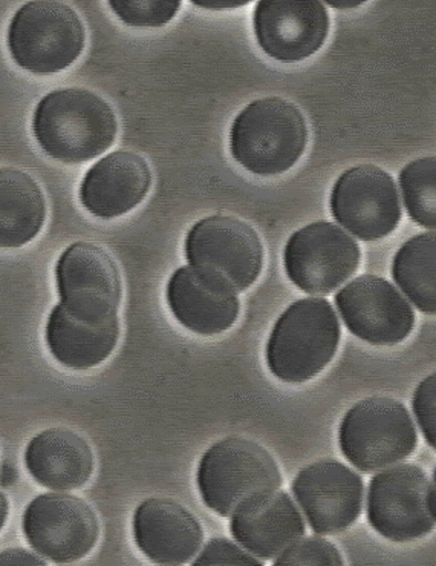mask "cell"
<instances>
[{
	"label": "cell",
	"mask_w": 436,
	"mask_h": 566,
	"mask_svg": "<svg viewBox=\"0 0 436 566\" xmlns=\"http://www.w3.org/2000/svg\"><path fill=\"white\" fill-rule=\"evenodd\" d=\"M34 134L47 156L63 164H85L113 146L117 117L89 91H54L35 109Z\"/></svg>",
	"instance_id": "1"
},
{
	"label": "cell",
	"mask_w": 436,
	"mask_h": 566,
	"mask_svg": "<svg viewBox=\"0 0 436 566\" xmlns=\"http://www.w3.org/2000/svg\"><path fill=\"white\" fill-rule=\"evenodd\" d=\"M307 122L284 98L253 102L236 117L230 133V153L247 171L260 177L287 172L307 148Z\"/></svg>",
	"instance_id": "2"
},
{
	"label": "cell",
	"mask_w": 436,
	"mask_h": 566,
	"mask_svg": "<svg viewBox=\"0 0 436 566\" xmlns=\"http://www.w3.org/2000/svg\"><path fill=\"white\" fill-rule=\"evenodd\" d=\"M283 476L267 450L247 439L228 438L215 443L201 459L198 486L204 504L221 516L232 517L277 492Z\"/></svg>",
	"instance_id": "3"
},
{
	"label": "cell",
	"mask_w": 436,
	"mask_h": 566,
	"mask_svg": "<svg viewBox=\"0 0 436 566\" xmlns=\"http://www.w3.org/2000/svg\"><path fill=\"white\" fill-rule=\"evenodd\" d=\"M339 343V318L327 300L296 301L277 319L269 336V370L284 382H307L332 361Z\"/></svg>",
	"instance_id": "4"
},
{
	"label": "cell",
	"mask_w": 436,
	"mask_h": 566,
	"mask_svg": "<svg viewBox=\"0 0 436 566\" xmlns=\"http://www.w3.org/2000/svg\"><path fill=\"white\" fill-rule=\"evenodd\" d=\"M185 255L201 280L235 295L252 287L264 266L259 235L233 217L198 221L185 240Z\"/></svg>",
	"instance_id": "5"
},
{
	"label": "cell",
	"mask_w": 436,
	"mask_h": 566,
	"mask_svg": "<svg viewBox=\"0 0 436 566\" xmlns=\"http://www.w3.org/2000/svg\"><path fill=\"white\" fill-rule=\"evenodd\" d=\"M8 46L21 69L34 74L59 73L81 57L85 28L66 3L30 2L11 22Z\"/></svg>",
	"instance_id": "6"
},
{
	"label": "cell",
	"mask_w": 436,
	"mask_h": 566,
	"mask_svg": "<svg viewBox=\"0 0 436 566\" xmlns=\"http://www.w3.org/2000/svg\"><path fill=\"white\" fill-rule=\"evenodd\" d=\"M339 439L344 458L355 469L372 473L411 457L418 434L402 402L370 398L348 411Z\"/></svg>",
	"instance_id": "7"
},
{
	"label": "cell",
	"mask_w": 436,
	"mask_h": 566,
	"mask_svg": "<svg viewBox=\"0 0 436 566\" xmlns=\"http://www.w3.org/2000/svg\"><path fill=\"white\" fill-rule=\"evenodd\" d=\"M368 518L392 542H411L435 526V485L423 469L398 465L376 474L368 493Z\"/></svg>",
	"instance_id": "8"
},
{
	"label": "cell",
	"mask_w": 436,
	"mask_h": 566,
	"mask_svg": "<svg viewBox=\"0 0 436 566\" xmlns=\"http://www.w3.org/2000/svg\"><path fill=\"white\" fill-rule=\"evenodd\" d=\"M285 271L300 291L331 294L354 275L360 249L354 239L329 221H319L297 231L285 248Z\"/></svg>",
	"instance_id": "9"
},
{
	"label": "cell",
	"mask_w": 436,
	"mask_h": 566,
	"mask_svg": "<svg viewBox=\"0 0 436 566\" xmlns=\"http://www.w3.org/2000/svg\"><path fill=\"white\" fill-rule=\"evenodd\" d=\"M334 219L363 241L382 240L402 220V205L392 177L372 165L349 169L331 193Z\"/></svg>",
	"instance_id": "10"
},
{
	"label": "cell",
	"mask_w": 436,
	"mask_h": 566,
	"mask_svg": "<svg viewBox=\"0 0 436 566\" xmlns=\"http://www.w3.org/2000/svg\"><path fill=\"white\" fill-rule=\"evenodd\" d=\"M23 533L35 552L55 564L85 557L98 537L91 506L71 494H43L28 505Z\"/></svg>",
	"instance_id": "11"
},
{
	"label": "cell",
	"mask_w": 436,
	"mask_h": 566,
	"mask_svg": "<svg viewBox=\"0 0 436 566\" xmlns=\"http://www.w3.org/2000/svg\"><path fill=\"white\" fill-rule=\"evenodd\" d=\"M62 306L78 318L100 323L117 316L121 281L114 260L93 243H75L57 263Z\"/></svg>",
	"instance_id": "12"
},
{
	"label": "cell",
	"mask_w": 436,
	"mask_h": 566,
	"mask_svg": "<svg viewBox=\"0 0 436 566\" xmlns=\"http://www.w3.org/2000/svg\"><path fill=\"white\" fill-rule=\"evenodd\" d=\"M337 308L349 331L375 346H394L411 335L415 314L390 281L362 275L336 296Z\"/></svg>",
	"instance_id": "13"
},
{
	"label": "cell",
	"mask_w": 436,
	"mask_h": 566,
	"mask_svg": "<svg viewBox=\"0 0 436 566\" xmlns=\"http://www.w3.org/2000/svg\"><path fill=\"white\" fill-rule=\"evenodd\" d=\"M293 492L317 534L343 532L362 513V478L331 459L300 471L293 482Z\"/></svg>",
	"instance_id": "14"
},
{
	"label": "cell",
	"mask_w": 436,
	"mask_h": 566,
	"mask_svg": "<svg viewBox=\"0 0 436 566\" xmlns=\"http://www.w3.org/2000/svg\"><path fill=\"white\" fill-rule=\"evenodd\" d=\"M329 31L320 2H259L255 34L264 53L279 62H300L322 49Z\"/></svg>",
	"instance_id": "15"
},
{
	"label": "cell",
	"mask_w": 436,
	"mask_h": 566,
	"mask_svg": "<svg viewBox=\"0 0 436 566\" xmlns=\"http://www.w3.org/2000/svg\"><path fill=\"white\" fill-rule=\"evenodd\" d=\"M135 542L155 564L182 565L204 541L198 518L172 499H148L134 517Z\"/></svg>",
	"instance_id": "16"
},
{
	"label": "cell",
	"mask_w": 436,
	"mask_h": 566,
	"mask_svg": "<svg viewBox=\"0 0 436 566\" xmlns=\"http://www.w3.org/2000/svg\"><path fill=\"white\" fill-rule=\"evenodd\" d=\"M150 184L152 176L145 158L118 150L87 171L81 188L82 205L98 219H115L140 205Z\"/></svg>",
	"instance_id": "17"
},
{
	"label": "cell",
	"mask_w": 436,
	"mask_h": 566,
	"mask_svg": "<svg viewBox=\"0 0 436 566\" xmlns=\"http://www.w3.org/2000/svg\"><path fill=\"white\" fill-rule=\"evenodd\" d=\"M230 532L249 554L272 560L304 536L305 522L293 499L275 492L232 516Z\"/></svg>",
	"instance_id": "18"
},
{
	"label": "cell",
	"mask_w": 436,
	"mask_h": 566,
	"mask_svg": "<svg viewBox=\"0 0 436 566\" xmlns=\"http://www.w3.org/2000/svg\"><path fill=\"white\" fill-rule=\"evenodd\" d=\"M168 301L174 318L198 335H220L240 316L236 295L210 286L192 268H181L173 273Z\"/></svg>",
	"instance_id": "19"
},
{
	"label": "cell",
	"mask_w": 436,
	"mask_h": 566,
	"mask_svg": "<svg viewBox=\"0 0 436 566\" xmlns=\"http://www.w3.org/2000/svg\"><path fill=\"white\" fill-rule=\"evenodd\" d=\"M120 335V323L114 318L93 323L71 314L62 304L47 319L46 342L51 354L70 369H89L113 354Z\"/></svg>",
	"instance_id": "20"
},
{
	"label": "cell",
	"mask_w": 436,
	"mask_h": 566,
	"mask_svg": "<svg viewBox=\"0 0 436 566\" xmlns=\"http://www.w3.org/2000/svg\"><path fill=\"white\" fill-rule=\"evenodd\" d=\"M25 461L31 476L53 490H74L89 481L93 451L85 439L65 429L43 431L28 446Z\"/></svg>",
	"instance_id": "21"
},
{
	"label": "cell",
	"mask_w": 436,
	"mask_h": 566,
	"mask_svg": "<svg viewBox=\"0 0 436 566\" xmlns=\"http://www.w3.org/2000/svg\"><path fill=\"white\" fill-rule=\"evenodd\" d=\"M45 198L38 184L14 168H0V248H21L45 223Z\"/></svg>",
	"instance_id": "22"
},
{
	"label": "cell",
	"mask_w": 436,
	"mask_h": 566,
	"mask_svg": "<svg viewBox=\"0 0 436 566\" xmlns=\"http://www.w3.org/2000/svg\"><path fill=\"white\" fill-rule=\"evenodd\" d=\"M435 252V233H422L400 248L392 264L395 283L424 314L436 311Z\"/></svg>",
	"instance_id": "23"
},
{
	"label": "cell",
	"mask_w": 436,
	"mask_h": 566,
	"mask_svg": "<svg viewBox=\"0 0 436 566\" xmlns=\"http://www.w3.org/2000/svg\"><path fill=\"white\" fill-rule=\"evenodd\" d=\"M404 205L412 220L427 229L436 226L435 157L412 161L400 174Z\"/></svg>",
	"instance_id": "24"
},
{
	"label": "cell",
	"mask_w": 436,
	"mask_h": 566,
	"mask_svg": "<svg viewBox=\"0 0 436 566\" xmlns=\"http://www.w3.org/2000/svg\"><path fill=\"white\" fill-rule=\"evenodd\" d=\"M109 7L123 22L130 27L160 28L172 21L181 2H135V0H110Z\"/></svg>",
	"instance_id": "25"
},
{
	"label": "cell",
	"mask_w": 436,
	"mask_h": 566,
	"mask_svg": "<svg viewBox=\"0 0 436 566\" xmlns=\"http://www.w3.org/2000/svg\"><path fill=\"white\" fill-rule=\"evenodd\" d=\"M275 564L340 566L343 565V559L339 549L328 541L322 537H307L285 549L279 557H276Z\"/></svg>",
	"instance_id": "26"
},
{
	"label": "cell",
	"mask_w": 436,
	"mask_h": 566,
	"mask_svg": "<svg viewBox=\"0 0 436 566\" xmlns=\"http://www.w3.org/2000/svg\"><path fill=\"white\" fill-rule=\"evenodd\" d=\"M193 565H262L253 554L245 553L240 546L224 537H216L205 545Z\"/></svg>",
	"instance_id": "27"
},
{
	"label": "cell",
	"mask_w": 436,
	"mask_h": 566,
	"mask_svg": "<svg viewBox=\"0 0 436 566\" xmlns=\"http://www.w3.org/2000/svg\"><path fill=\"white\" fill-rule=\"evenodd\" d=\"M436 378L430 375L419 384L414 396V411L424 438L435 447Z\"/></svg>",
	"instance_id": "28"
},
{
	"label": "cell",
	"mask_w": 436,
	"mask_h": 566,
	"mask_svg": "<svg viewBox=\"0 0 436 566\" xmlns=\"http://www.w3.org/2000/svg\"><path fill=\"white\" fill-rule=\"evenodd\" d=\"M0 564L2 565H43L45 562L25 549H7L0 553Z\"/></svg>",
	"instance_id": "29"
},
{
	"label": "cell",
	"mask_w": 436,
	"mask_h": 566,
	"mask_svg": "<svg viewBox=\"0 0 436 566\" xmlns=\"http://www.w3.org/2000/svg\"><path fill=\"white\" fill-rule=\"evenodd\" d=\"M195 6L209 8V10H225V8H237L248 6L247 0H195Z\"/></svg>",
	"instance_id": "30"
},
{
	"label": "cell",
	"mask_w": 436,
	"mask_h": 566,
	"mask_svg": "<svg viewBox=\"0 0 436 566\" xmlns=\"http://www.w3.org/2000/svg\"><path fill=\"white\" fill-rule=\"evenodd\" d=\"M18 481V470L10 462H3L2 469H0V485L11 486Z\"/></svg>",
	"instance_id": "31"
},
{
	"label": "cell",
	"mask_w": 436,
	"mask_h": 566,
	"mask_svg": "<svg viewBox=\"0 0 436 566\" xmlns=\"http://www.w3.org/2000/svg\"><path fill=\"white\" fill-rule=\"evenodd\" d=\"M8 516V502L7 497L0 493V528H2L3 524H6Z\"/></svg>",
	"instance_id": "32"
},
{
	"label": "cell",
	"mask_w": 436,
	"mask_h": 566,
	"mask_svg": "<svg viewBox=\"0 0 436 566\" xmlns=\"http://www.w3.org/2000/svg\"><path fill=\"white\" fill-rule=\"evenodd\" d=\"M362 0H351V2H342V0H332V2H328V6L334 7V8H354L362 6Z\"/></svg>",
	"instance_id": "33"
}]
</instances>
